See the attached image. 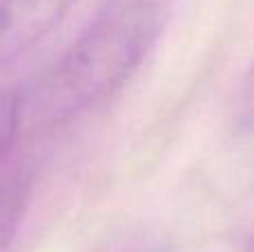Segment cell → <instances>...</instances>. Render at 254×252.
<instances>
[{
  "label": "cell",
  "instance_id": "3957f363",
  "mask_svg": "<svg viewBox=\"0 0 254 252\" xmlns=\"http://www.w3.org/2000/svg\"><path fill=\"white\" fill-rule=\"evenodd\" d=\"M31 201V179L27 174H13L0 183V252L16 239Z\"/></svg>",
  "mask_w": 254,
  "mask_h": 252
},
{
  "label": "cell",
  "instance_id": "277c9868",
  "mask_svg": "<svg viewBox=\"0 0 254 252\" xmlns=\"http://www.w3.org/2000/svg\"><path fill=\"white\" fill-rule=\"evenodd\" d=\"M27 116V96L20 89H7L0 94V165L9 159L22 132Z\"/></svg>",
  "mask_w": 254,
  "mask_h": 252
},
{
  "label": "cell",
  "instance_id": "8992f818",
  "mask_svg": "<svg viewBox=\"0 0 254 252\" xmlns=\"http://www.w3.org/2000/svg\"><path fill=\"white\" fill-rule=\"evenodd\" d=\"M246 252H254V235H252V239H250V244H248V250Z\"/></svg>",
  "mask_w": 254,
  "mask_h": 252
},
{
  "label": "cell",
  "instance_id": "5b68a950",
  "mask_svg": "<svg viewBox=\"0 0 254 252\" xmlns=\"http://www.w3.org/2000/svg\"><path fill=\"white\" fill-rule=\"evenodd\" d=\"M241 119L248 125H254V65L248 71V78L241 89Z\"/></svg>",
  "mask_w": 254,
  "mask_h": 252
},
{
  "label": "cell",
  "instance_id": "7a4b0ae2",
  "mask_svg": "<svg viewBox=\"0 0 254 252\" xmlns=\"http://www.w3.org/2000/svg\"><path fill=\"white\" fill-rule=\"evenodd\" d=\"M76 0H0V69L34 49Z\"/></svg>",
  "mask_w": 254,
  "mask_h": 252
},
{
  "label": "cell",
  "instance_id": "6da1fadb",
  "mask_svg": "<svg viewBox=\"0 0 254 252\" xmlns=\"http://www.w3.org/2000/svg\"><path fill=\"white\" fill-rule=\"evenodd\" d=\"M163 18L165 0H107L40 85L45 119L65 123L119 92L156 43Z\"/></svg>",
  "mask_w": 254,
  "mask_h": 252
}]
</instances>
